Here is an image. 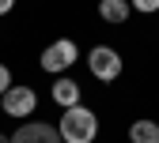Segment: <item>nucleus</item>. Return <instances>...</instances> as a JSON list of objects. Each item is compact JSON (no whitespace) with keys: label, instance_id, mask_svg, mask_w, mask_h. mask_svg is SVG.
<instances>
[{"label":"nucleus","instance_id":"nucleus-10","mask_svg":"<svg viewBox=\"0 0 159 143\" xmlns=\"http://www.w3.org/2000/svg\"><path fill=\"white\" fill-rule=\"evenodd\" d=\"M11 87V72H8V64H0V94H4Z\"/></svg>","mask_w":159,"mask_h":143},{"label":"nucleus","instance_id":"nucleus-2","mask_svg":"<svg viewBox=\"0 0 159 143\" xmlns=\"http://www.w3.org/2000/svg\"><path fill=\"white\" fill-rule=\"evenodd\" d=\"M76 60H80V45L72 42V38H57V42H49L42 49L38 64H42V72H49V75H65Z\"/></svg>","mask_w":159,"mask_h":143},{"label":"nucleus","instance_id":"nucleus-8","mask_svg":"<svg viewBox=\"0 0 159 143\" xmlns=\"http://www.w3.org/2000/svg\"><path fill=\"white\" fill-rule=\"evenodd\" d=\"M155 139H159V120L140 117L129 124V143H155Z\"/></svg>","mask_w":159,"mask_h":143},{"label":"nucleus","instance_id":"nucleus-9","mask_svg":"<svg viewBox=\"0 0 159 143\" xmlns=\"http://www.w3.org/2000/svg\"><path fill=\"white\" fill-rule=\"evenodd\" d=\"M133 11H140V15H155L159 11V0H129Z\"/></svg>","mask_w":159,"mask_h":143},{"label":"nucleus","instance_id":"nucleus-12","mask_svg":"<svg viewBox=\"0 0 159 143\" xmlns=\"http://www.w3.org/2000/svg\"><path fill=\"white\" fill-rule=\"evenodd\" d=\"M0 143H11V136H4V132H0Z\"/></svg>","mask_w":159,"mask_h":143},{"label":"nucleus","instance_id":"nucleus-3","mask_svg":"<svg viewBox=\"0 0 159 143\" xmlns=\"http://www.w3.org/2000/svg\"><path fill=\"white\" fill-rule=\"evenodd\" d=\"M87 72L98 79V83H114V79L125 72V60H121V53L110 49V45H95L87 53Z\"/></svg>","mask_w":159,"mask_h":143},{"label":"nucleus","instance_id":"nucleus-7","mask_svg":"<svg viewBox=\"0 0 159 143\" xmlns=\"http://www.w3.org/2000/svg\"><path fill=\"white\" fill-rule=\"evenodd\" d=\"M129 11H133V4L129 0H98V19L102 23H129Z\"/></svg>","mask_w":159,"mask_h":143},{"label":"nucleus","instance_id":"nucleus-6","mask_svg":"<svg viewBox=\"0 0 159 143\" xmlns=\"http://www.w3.org/2000/svg\"><path fill=\"white\" fill-rule=\"evenodd\" d=\"M49 98H53L61 109H72V106H80V83L68 79V75H57V83L49 87Z\"/></svg>","mask_w":159,"mask_h":143},{"label":"nucleus","instance_id":"nucleus-13","mask_svg":"<svg viewBox=\"0 0 159 143\" xmlns=\"http://www.w3.org/2000/svg\"><path fill=\"white\" fill-rule=\"evenodd\" d=\"M0 117H4V106H0Z\"/></svg>","mask_w":159,"mask_h":143},{"label":"nucleus","instance_id":"nucleus-11","mask_svg":"<svg viewBox=\"0 0 159 143\" xmlns=\"http://www.w3.org/2000/svg\"><path fill=\"white\" fill-rule=\"evenodd\" d=\"M11 8H15V0H0V15H11Z\"/></svg>","mask_w":159,"mask_h":143},{"label":"nucleus","instance_id":"nucleus-4","mask_svg":"<svg viewBox=\"0 0 159 143\" xmlns=\"http://www.w3.org/2000/svg\"><path fill=\"white\" fill-rule=\"evenodd\" d=\"M0 106H4V117L27 120V117L38 109V94H34V87H27V83H11L4 94H0Z\"/></svg>","mask_w":159,"mask_h":143},{"label":"nucleus","instance_id":"nucleus-1","mask_svg":"<svg viewBox=\"0 0 159 143\" xmlns=\"http://www.w3.org/2000/svg\"><path fill=\"white\" fill-rule=\"evenodd\" d=\"M57 132H61L65 143H95V136H98V117L80 102V106H72V109H61Z\"/></svg>","mask_w":159,"mask_h":143},{"label":"nucleus","instance_id":"nucleus-14","mask_svg":"<svg viewBox=\"0 0 159 143\" xmlns=\"http://www.w3.org/2000/svg\"><path fill=\"white\" fill-rule=\"evenodd\" d=\"M155 143H159V139H155Z\"/></svg>","mask_w":159,"mask_h":143},{"label":"nucleus","instance_id":"nucleus-5","mask_svg":"<svg viewBox=\"0 0 159 143\" xmlns=\"http://www.w3.org/2000/svg\"><path fill=\"white\" fill-rule=\"evenodd\" d=\"M11 143H65L57 124H46V120H23L15 132H11Z\"/></svg>","mask_w":159,"mask_h":143}]
</instances>
